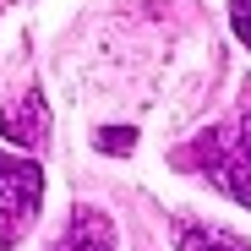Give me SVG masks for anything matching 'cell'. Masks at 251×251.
<instances>
[{
    "label": "cell",
    "mask_w": 251,
    "mask_h": 251,
    "mask_svg": "<svg viewBox=\"0 0 251 251\" xmlns=\"http://www.w3.org/2000/svg\"><path fill=\"white\" fill-rule=\"evenodd\" d=\"M180 164L202 170L213 180V191H224L229 202L251 207V82L240 88L235 109L219 126H207L191 148H180Z\"/></svg>",
    "instance_id": "1"
},
{
    "label": "cell",
    "mask_w": 251,
    "mask_h": 251,
    "mask_svg": "<svg viewBox=\"0 0 251 251\" xmlns=\"http://www.w3.org/2000/svg\"><path fill=\"white\" fill-rule=\"evenodd\" d=\"M38 202H44V175H38V164L0 153V251L27 235Z\"/></svg>",
    "instance_id": "2"
},
{
    "label": "cell",
    "mask_w": 251,
    "mask_h": 251,
    "mask_svg": "<svg viewBox=\"0 0 251 251\" xmlns=\"http://www.w3.org/2000/svg\"><path fill=\"white\" fill-rule=\"evenodd\" d=\"M50 251H120V240H115V224L99 213V207H71V219H66V229L55 235V246Z\"/></svg>",
    "instance_id": "3"
},
{
    "label": "cell",
    "mask_w": 251,
    "mask_h": 251,
    "mask_svg": "<svg viewBox=\"0 0 251 251\" xmlns=\"http://www.w3.org/2000/svg\"><path fill=\"white\" fill-rule=\"evenodd\" d=\"M0 137L17 142V148H38V142L50 137V109H44V99H38V93L11 99L6 109H0Z\"/></svg>",
    "instance_id": "4"
},
{
    "label": "cell",
    "mask_w": 251,
    "mask_h": 251,
    "mask_svg": "<svg viewBox=\"0 0 251 251\" xmlns=\"http://www.w3.org/2000/svg\"><path fill=\"white\" fill-rule=\"evenodd\" d=\"M175 246L180 251H251V240L213 229V224H191V219H175Z\"/></svg>",
    "instance_id": "5"
},
{
    "label": "cell",
    "mask_w": 251,
    "mask_h": 251,
    "mask_svg": "<svg viewBox=\"0 0 251 251\" xmlns=\"http://www.w3.org/2000/svg\"><path fill=\"white\" fill-rule=\"evenodd\" d=\"M229 22H235V33H240V44L251 50V0H229Z\"/></svg>",
    "instance_id": "6"
},
{
    "label": "cell",
    "mask_w": 251,
    "mask_h": 251,
    "mask_svg": "<svg viewBox=\"0 0 251 251\" xmlns=\"http://www.w3.org/2000/svg\"><path fill=\"white\" fill-rule=\"evenodd\" d=\"M99 148L104 153H131V131H99Z\"/></svg>",
    "instance_id": "7"
}]
</instances>
